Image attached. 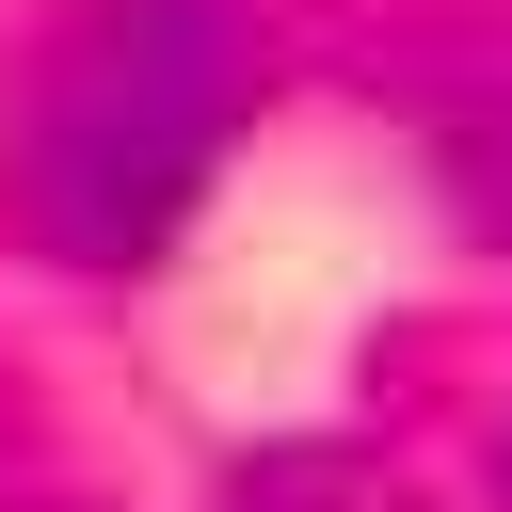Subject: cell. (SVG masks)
<instances>
[{"instance_id": "cell-2", "label": "cell", "mask_w": 512, "mask_h": 512, "mask_svg": "<svg viewBox=\"0 0 512 512\" xmlns=\"http://www.w3.org/2000/svg\"><path fill=\"white\" fill-rule=\"evenodd\" d=\"M496 496H512V432H496Z\"/></svg>"}, {"instance_id": "cell-1", "label": "cell", "mask_w": 512, "mask_h": 512, "mask_svg": "<svg viewBox=\"0 0 512 512\" xmlns=\"http://www.w3.org/2000/svg\"><path fill=\"white\" fill-rule=\"evenodd\" d=\"M256 112V32L240 0H96L32 112H16V208L48 256L128 272L176 240V208L224 176V128Z\"/></svg>"}]
</instances>
